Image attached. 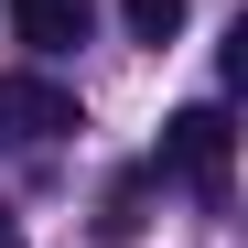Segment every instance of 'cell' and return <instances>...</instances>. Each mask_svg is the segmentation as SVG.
<instances>
[{
  "label": "cell",
  "mask_w": 248,
  "mask_h": 248,
  "mask_svg": "<svg viewBox=\"0 0 248 248\" xmlns=\"http://www.w3.org/2000/svg\"><path fill=\"white\" fill-rule=\"evenodd\" d=\"M151 173L184 184V194H205V205H227V173H237V130H227V108H173V119H162Z\"/></svg>",
  "instance_id": "1"
},
{
  "label": "cell",
  "mask_w": 248,
  "mask_h": 248,
  "mask_svg": "<svg viewBox=\"0 0 248 248\" xmlns=\"http://www.w3.org/2000/svg\"><path fill=\"white\" fill-rule=\"evenodd\" d=\"M76 130V97L54 87V76H0V140H65Z\"/></svg>",
  "instance_id": "2"
},
{
  "label": "cell",
  "mask_w": 248,
  "mask_h": 248,
  "mask_svg": "<svg viewBox=\"0 0 248 248\" xmlns=\"http://www.w3.org/2000/svg\"><path fill=\"white\" fill-rule=\"evenodd\" d=\"M87 22H97V0H11V32H22L32 54H76Z\"/></svg>",
  "instance_id": "3"
},
{
  "label": "cell",
  "mask_w": 248,
  "mask_h": 248,
  "mask_svg": "<svg viewBox=\"0 0 248 248\" xmlns=\"http://www.w3.org/2000/svg\"><path fill=\"white\" fill-rule=\"evenodd\" d=\"M119 22H130L140 44H173V32H184V0H119Z\"/></svg>",
  "instance_id": "4"
},
{
  "label": "cell",
  "mask_w": 248,
  "mask_h": 248,
  "mask_svg": "<svg viewBox=\"0 0 248 248\" xmlns=\"http://www.w3.org/2000/svg\"><path fill=\"white\" fill-rule=\"evenodd\" d=\"M0 248H22V227H11V216H0Z\"/></svg>",
  "instance_id": "5"
}]
</instances>
